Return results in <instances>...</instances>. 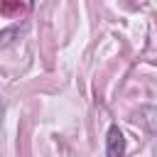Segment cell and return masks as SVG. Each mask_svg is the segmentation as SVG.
Returning <instances> with one entry per match:
<instances>
[{
	"label": "cell",
	"mask_w": 157,
	"mask_h": 157,
	"mask_svg": "<svg viewBox=\"0 0 157 157\" xmlns=\"http://www.w3.org/2000/svg\"><path fill=\"white\" fill-rule=\"evenodd\" d=\"M105 147H108V157H123V155H125V140H123V132H120L118 125H113V128L108 130V142H105Z\"/></svg>",
	"instance_id": "1"
}]
</instances>
